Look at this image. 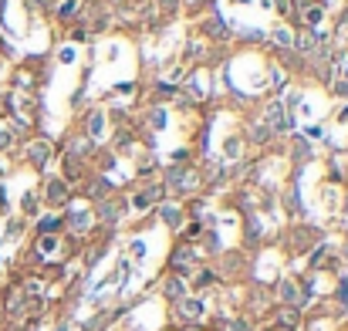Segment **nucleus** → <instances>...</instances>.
<instances>
[{"label":"nucleus","mask_w":348,"mask_h":331,"mask_svg":"<svg viewBox=\"0 0 348 331\" xmlns=\"http://www.w3.org/2000/svg\"><path fill=\"white\" fill-rule=\"evenodd\" d=\"M304 21H308V24H318V21H321V7H304Z\"/></svg>","instance_id":"obj_2"},{"label":"nucleus","mask_w":348,"mask_h":331,"mask_svg":"<svg viewBox=\"0 0 348 331\" xmlns=\"http://www.w3.org/2000/svg\"><path fill=\"white\" fill-rule=\"evenodd\" d=\"M183 311H186L189 318H196V315H200V311H203V307L196 304V301H186V304H183Z\"/></svg>","instance_id":"obj_3"},{"label":"nucleus","mask_w":348,"mask_h":331,"mask_svg":"<svg viewBox=\"0 0 348 331\" xmlns=\"http://www.w3.org/2000/svg\"><path fill=\"white\" fill-rule=\"evenodd\" d=\"M237 152H240V146H237L234 139H230V142H227V155H237Z\"/></svg>","instance_id":"obj_6"},{"label":"nucleus","mask_w":348,"mask_h":331,"mask_svg":"<svg viewBox=\"0 0 348 331\" xmlns=\"http://www.w3.org/2000/svg\"><path fill=\"white\" fill-rule=\"evenodd\" d=\"M169 294H172V298H176V294H183V284L172 281V284H169Z\"/></svg>","instance_id":"obj_5"},{"label":"nucleus","mask_w":348,"mask_h":331,"mask_svg":"<svg viewBox=\"0 0 348 331\" xmlns=\"http://www.w3.org/2000/svg\"><path fill=\"white\" fill-rule=\"evenodd\" d=\"M267 122L274 125V129H281V125H284V122H281V105H270L267 108Z\"/></svg>","instance_id":"obj_1"},{"label":"nucleus","mask_w":348,"mask_h":331,"mask_svg":"<svg viewBox=\"0 0 348 331\" xmlns=\"http://www.w3.org/2000/svg\"><path fill=\"white\" fill-rule=\"evenodd\" d=\"M274 37H277V44H291V34H287V31H277Z\"/></svg>","instance_id":"obj_4"}]
</instances>
